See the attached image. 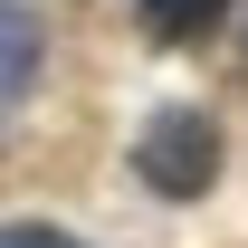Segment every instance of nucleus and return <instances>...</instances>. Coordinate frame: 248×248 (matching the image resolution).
I'll return each instance as SVG.
<instances>
[{"instance_id": "nucleus-1", "label": "nucleus", "mask_w": 248, "mask_h": 248, "mask_svg": "<svg viewBox=\"0 0 248 248\" xmlns=\"http://www.w3.org/2000/svg\"><path fill=\"white\" fill-rule=\"evenodd\" d=\"M134 172H143V191H162V201H201V191L219 182V115L162 105V115L134 134Z\"/></svg>"}, {"instance_id": "nucleus-3", "label": "nucleus", "mask_w": 248, "mask_h": 248, "mask_svg": "<svg viewBox=\"0 0 248 248\" xmlns=\"http://www.w3.org/2000/svg\"><path fill=\"white\" fill-rule=\"evenodd\" d=\"M134 10H143L153 38H210L219 19H229V0H134Z\"/></svg>"}, {"instance_id": "nucleus-2", "label": "nucleus", "mask_w": 248, "mask_h": 248, "mask_svg": "<svg viewBox=\"0 0 248 248\" xmlns=\"http://www.w3.org/2000/svg\"><path fill=\"white\" fill-rule=\"evenodd\" d=\"M38 67H48V29H38V10L0 0V115L38 86Z\"/></svg>"}, {"instance_id": "nucleus-4", "label": "nucleus", "mask_w": 248, "mask_h": 248, "mask_svg": "<svg viewBox=\"0 0 248 248\" xmlns=\"http://www.w3.org/2000/svg\"><path fill=\"white\" fill-rule=\"evenodd\" d=\"M0 248H86V239H67L58 219H10V229H0Z\"/></svg>"}]
</instances>
